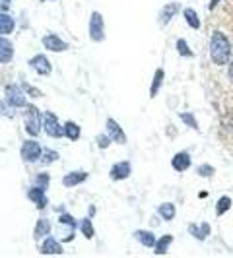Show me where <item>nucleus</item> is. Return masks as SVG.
Masks as SVG:
<instances>
[{
  "instance_id": "1",
  "label": "nucleus",
  "mask_w": 233,
  "mask_h": 258,
  "mask_svg": "<svg viewBox=\"0 0 233 258\" xmlns=\"http://www.w3.org/2000/svg\"><path fill=\"white\" fill-rule=\"evenodd\" d=\"M210 60L218 66L227 64L231 60V43L220 29H214L210 35Z\"/></svg>"
},
{
  "instance_id": "2",
  "label": "nucleus",
  "mask_w": 233,
  "mask_h": 258,
  "mask_svg": "<svg viewBox=\"0 0 233 258\" xmlns=\"http://www.w3.org/2000/svg\"><path fill=\"white\" fill-rule=\"evenodd\" d=\"M41 122H43V113L39 111V107H35L33 103H27L24 107V126L29 136H39L41 130Z\"/></svg>"
},
{
  "instance_id": "3",
  "label": "nucleus",
  "mask_w": 233,
  "mask_h": 258,
  "mask_svg": "<svg viewBox=\"0 0 233 258\" xmlns=\"http://www.w3.org/2000/svg\"><path fill=\"white\" fill-rule=\"evenodd\" d=\"M88 33H90V39L93 41V43H101V41H105V20L99 12H91Z\"/></svg>"
},
{
  "instance_id": "4",
  "label": "nucleus",
  "mask_w": 233,
  "mask_h": 258,
  "mask_svg": "<svg viewBox=\"0 0 233 258\" xmlns=\"http://www.w3.org/2000/svg\"><path fill=\"white\" fill-rule=\"evenodd\" d=\"M43 126H45L47 136H51V138H63L65 136V126H61L59 116L54 115L52 111L43 113Z\"/></svg>"
},
{
  "instance_id": "5",
  "label": "nucleus",
  "mask_w": 233,
  "mask_h": 258,
  "mask_svg": "<svg viewBox=\"0 0 233 258\" xmlns=\"http://www.w3.org/2000/svg\"><path fill=\"white\" fill-rule=\"evenodd\" d=\"M4 93H6V101L10 107H26L27 99H26V91L22 90L20 86L16 84H8L4 88Z\"/></svg>"
},
{
  "instance_id": "6",
  "label": "nucleus",
  "mask_w": 233,
  "mask_h": 258,
  "mask_svg": "<svg viewBox=\"0 0 233 258\" xmlns=\"http://www.w3.org/2000/svg\"><path fill=\"white\" fill-rule=\"evenodd\" d=\"M20 154H22V159H24V161H27V163H35V161L41 159L43 148H41V144L35 142V140H26V142L22 144Z\"/></svg>"
},
{
  "instance_id": "7",
  "label": "nucleus",
  "mask_w": 233,
  "mask_h": 258,
  "mask_svg": "<svg viewBox=\"0 0 233 258\" xmlns=\"http://www.w3.org/2000/svg\"><path fill=\"white\" fill-rule=\"evenodd\" d=\"M105 132L109 134V138L113 140L115 144H127V134H125V130L123 126L116 122L115 118H107V124H105Z\"/></svg>"
},
{
  "instance_id": "8",
  "label": "nucleus",
  "mask_w": 233,
  "mask_h": 258,
  "mask_svg": "<svg viewBox=\"0 0 233 258\" xmlns=\"http://www.w3.org/2000/svg\"><path fill=\"white\" fill-rule=\"evenodd\" d=\"M41 43H43V47H45L47 51H51V52H65L70 49V45H68L66 41H63L59 35H54V33H47Z\"/></svg>"
},
{
  "instance_id": "9",
  "label": "nucleus",
  "mask_w": 233,
  "mask_h": 258,
  "mask_svg": "<svg viewBox=\"0 0 233 258\" xmlns=\"http://www.w3.org/2000/svg\"><path fill=\"white\" fill-rule=\"evenodd\" d=\"M130 175H132L130 161H116L115 165L111 167V171H109L111 181H125V179H129Z\"/></svg>"
},
{
  "instance_id": "10",
  "label": "nucleus",
  "mask_w": 233,
  "mask_h": 258,
  "mask_svg": "<svg viewBox=\"0 0 233 258\" xmlns=\"http://www.w3.org/2000/svg\"><path fill=\"white\" fill-rule=\"evenodd\" d=\"M29 66H31L37 74H41V76H51V72H52V66L45 54H35L33 58H29Z\"/></svg>"
},
{
  "instance_id": "11",
  "label": "nucleus",
  "mask_w": 233,
  "mask_h": 258,
  "mask_svg": "<svg viewBox=\"0 0 233 258\" xmlns=\"http://www.w3.org/2000/svg\"><path fill=\"white\" fill-rule=\"evenodd\" d=\"M179 10H181V4L179 2H169V4H165L163 8H161V12H159V26H167L169 22L179 14Z\"/></svg>"
},
{
  "instance_id": "12",
  "label": "nucleus",
  "mask_w": 233,
  "mask_h": 258,
  "mask_svg": "<svg viewBox=\"0 0 233 258\" xmlns=\"http://www.w3.org/2000/svg\"><path fill=\"white\" fill-rule=\"evenodd\" d=\"M27 198L35 204V206L39 208V210H45L47 208V204H49V200H47V196H45V190L41 188V186H33V188H29L27 190Z\"/></svg>"
},
{
  "instance_id": "13",
  "label": "nucleus",
  "mask_w": 233,
  "mask_h": 258,
  "mask_svg": "<svg viewBox=\"0 0 233 258\" xmlns=\"http://www.w3.org/2000/svg\"><path fill=\"white\" fill-rule=\"evenodd\" d=\"M14 58V45L8 37L0 35V64H8Z\"/></svg>"
},
{
  "instance_id": "14",
  "label": "nucleus",
  "mask_w": 233,
  "mask_h": 258,
  "mask_svg": "<svg viewBox=\"0 0 233 258\" xmlns=\"http://www.w3.org/2000/svg\"><path fill=\"white\" fill-rule=\"evenodd\" d=\"M41 252H43V254H63V252H65V248H63V245H61L54 237L47 235V237H45V241L41 243Z\"/></svg>"
},
{
  "instance_id": "15",
  "label": "nucleus",
  "mask_w": 233,
  "mask_h": 258,
  "mask_svg": "<svg viewBox=\"0 0 233 258\" xmlns=\"http://www.w3.org/2000/svg\"><path fill=\"white\" fill-rule=\"evenodd\" d=\"M193 165V159H191V155L187 154V152H179V154L173 155V159H171V167L175 169V171H187V169Z\"/></svg>"
},
{
  "instance_id": "16",
  "label": "nucleus",
  "mask_w": 233,
  "mask_h": 258,
  "mask_svg": "<svg viewBox=\"0 0 233 258\" xmlns=\"http://www.w3.org/2000/svg\"><path fill=\"white\" fill-rule=\"evenodd\" d=\"M84 181H88V173L86 171H72V173H68V175L63 177V186L72 188V186L82 184Z\"/></svg>"
},
{
  "instance_id": "17",
  "label": "nucleus",
  "mask_w": 233,
  "mask_h": 258,
  "mask_svg": "<svg viewBox=\"0 0 233 258\" xmlns=\"http://www.w3.org/2000/svg\"><path fill=\"white\" fill-rule=\"evenodd\" d=\"M134 239L142 246H148V248H154L155 241H157L154 233L148 231V229H136V231H134Z\"/></svg>"
},
{
  "instance_id": "18",
  "label": "nucleus",
  "mask_w": 233,
  "mask_h": 258,
  "mask_svg": "<svg viewBox=\"0 0 233 258\" xmlns=\"http://www.w3.org/2000/svg\"><path fill=\"white\" fill-rule=\"evenodd\" d=\"M163 80H165V70L163 68H157L154 74V80H152V86H150V97L152 99L159 93L161 86H163Z\"/></svg>"
},
{
  "instance_id": "19",
  "label": "nucleus",
  "mask_w": 233,
  "mask_h": 258,
  "mask_svg": "<svg viewBox=\"0 0 233 258\" xmlns=\"http://www.w3.org/2000/svg\"><path fill=\"white\" fill-rule=\"evenodd\" d=\"M210 223H202V225H194V223H191L189 225V233L193 235V237H196L198 241H206V237L210 235Z\"/></svg>"
},
{
  "instance_id": "20",
  "label": "nucleus",
  "mask_w": 233,
  "mask_h": 258,
  "mask_svg": "<svg viewBox=\"0 0 233 258\" xmlns=\"http://www.w3.org/2000/svg\"><path fill=\"white\" fill-rule=\"evenodd\" d=\"M14 29H16V22L12 16L0 12V35H10Z\"/></svg>"
},
{
  "instance_id": "21",
  "label": "nucleus",
  "mask_w": 233,
  "mask_h": 258,
  "mask_svg": "<svg viewBox=\"0 0 233 258\" xmlns=\"http://www.w3.org/2000/svg\"><path fill=\"white\" fill-rule=\"evenodd\" d=\"M157 214H159V218H161V220L171 221V220H175L177 208H175V204H171V202H163V204H159V206H157Z\"/></svg>"
},
{
  "instance_id": "22",
  "label": "nucleus",
  "mask_w": 233,
  "mask_h": 258,
  "mask_svg": "<svg viewBox=\"0 0 233 258\" xmlns=\"http://www.w3.org/2000/svg\"><path fill=\"white\" fill-rule=\"evenodd\" d=\"M51 233V221L49 220H37V223H35V229H33V237H35V241H39V239H45L47 235Z\"/></svg>"
},
{
  "instance_id": "23",
  "label": "nucleus",
  "mask_w": 233,
  "mask_h": 258,
  "mask_svg": "<svg viewBox=\"0 0 233 258\" xmlns=\"http://www.w3.org/2000/svg\"><path fill=\"white\" fill-rule=\"evenodd\" d=\"M171 243H173V235H163V237H159L154 245V252L155 254H165L169 250V245H171Z\"/></svg>"
},
{
  "instance_id": "24",
  "label": "nucleus",
  "mask_w": 233,
  "mask_h": 258,
  "mask_svg": "<svg viewBox=\"0 0 233 258\" xmlns=\"http://www.w3.org/2000/svg\"><path fill=\"white\" fill-rule=\"evenodd\" d=\"M183 16H185L187 26L193 27V29H200V18H198V14L194 12L193 8H183Z\"/></svg>"
},
{
  "instance_id": "25",
  "label": "nucleus",
  "mask_w": 233,
  "mask_h": 258,
  "mask_svg": "<svg viewBox=\"0 0 233 258\" xmlns=\"http://www.w3.org/2000/svg\"><path fill=\"white\" fill-rule=\"evenodd\" d=\"M231 206H233L231 196H227V194H225V196H221L220 200L216 202V216L221 218L225 212H229V210H231Z\"/></svg>"
},
{
  "instance_id": "26",
  "label": "nucleus",
  "mask_w": 233,
  "mask_h": 258,
  "mask_svg": "<svg viewBox=\"0 0 233 258\" xmlns=\"http://www.w3.org/2000/svg\"><path fill=\"white\" fill-rule=\"evenodd\" d=\"M80 134H82V130H80V126H78L76 122L68 120V122L65 124V136L68 138V140L76 142V140H80Z\"/></svg>"
},
{
  "instance_id": "27",
  "label": "nucleus",
  "mask_w": 233,
  "mask_h": 258,
  "mask_svg": "<svg viewBox=\"0 0 233 258\" xmlns=\"http://www.w3.org/2000/svg\"><path fill=\"white\" fill-rule=\"evenodd\" d=\"M80 231H82V235H84L86 239H93L95 231H93V225H91L90 218H84V220L80 221Z\"/></svg>"
},
{
  "instance_id": "28",
  "label": "nucleus",
  "mask_w": 233,
  "mask_h": 258,
  "mask_svg": "<svg viewBox=\"0 0 233 258\" xmlns=\"http://www.w3.org/2000/svg\"><path fill=\"white\" fill-rule=\"evenodd\" d=\"M177 51H179V56H185V58H191V56H194L193 49L189 47V43L185 41V39H177Z\"/></svg>"
},
{
  "instance_id": "29",
  "label": "nucleus",
  "mask_w": 233,
  "mask_h": 258,
  "mask_svg": "<svg viewBox=\"0 0 233 258\" xmlns=\"http://www.w3.org/2000/svg\"><path fill=\"white\" fill-rule=\"evenodd\" d=\"M59 159V152H54V150H49V148H43V154H41V163L43 165H49L52 161H56Z\"/></svg>"
},
{
  "instance_id": "30",
  "label": "nucleus",
  "mask_w": 233,
  "mask_h": 258,
  "mask_svg": "<svg viewBox=\"0 0 233 258\" xmlns=\"http://www.w3.org/2000/svg\"><path fill=\"white\" fill-rule=\"evenodd\" d=\"M59 221H61V223H65V225H68V229H70V231H74L76 227H80V223H78L70 214H61V216H59Z\"/></svg>"
},
{
  "instance_id": "31",
  "label": "nucleus",
  "mask_w": 233,
  "mask_h": 258,
  "mask_svg": "<svg viewBox=\"0 0 233 258\" xmlns=\"http://www.w3.org/2000/svg\"><path fill=\"white\" fill-rule=\"evenodd\" d=\"M179 118H181L183 122L187 124V126H191V128L198 130V120L194 118L193 113H179Z\"/></svg>"
},
{
  "instance_id": "32",
  "label": "nucleus",
  "mask_w": 233,
  "mask_h": 258,
  "mask_svg": "<svg viewBox=\"0 0 233 258\" xmlns=\"http://www.w3.org/2000/svg\"><path fill=\"white\" fill-rule=\"evenodd\" d=\"M49 181H51L49 173H39L37 177H35V184H37V186H41L43 190H47V188H49Z\"/></svg>"
},
{
  "instance_id": "33",
  "label": "nucleus",
  "mask_w": 233,
  "mask_h": 258,
  "mask_svg": "<svg viewBox=\"0 0 233 258\" xmlns=\"http://www.w3.org/2000/svg\"><path fill=\"white\" fill-rule=\"evenodd\" d=\"M196 173H198L200 177H212V175L216 173V169L212 167V165H200V167L196 169Z\"/></svg>"
},
{
  "instance_id": "34",
  "label": "nucleus",
  "mask_w": 233,
  "mask_h": 258,
  "mask_svg": "<svg viewBox=\"0 0 233 258\" xmlns=\"http://www.w3.org/2000/svg\"><path fill=\"white\" fill-rule=\"evenodd\" d=\"M111 142H113V140L109 138V134H107V132H105V134H99V136H97V146H99L101 150H107Z\"/></svg>"
},
{
  "instance_id": "35",
  "label": "nucleus",
  "mask_w": 233,
  "mask_h": 258,
  "mask_svg": "<svg viewBox=\"0 0 233 258\" xmlns=\"http://www.w3.org/2000/svg\"><path fill=\"white\" fill-rule=\"evenodd\" d=\"M22 88H24V91H27V93H29L31 97H41V95H43L41 91H39V90H33V86H29V84H26V82H24V86H22Z\"/></svg>"
},
{
  "instance_id": "36",
  "label": "nucleus",
  "mask_w": 233,
  "mask_h": 258,
  "mask_svg": "<svg viewBox=\"0 0 233 258\" xmlns=\"http://www.w3.org/2000/svg\"><path fill=\"white\" fill-rule=\"evenodd\" d=\"M220 2H221V0H210V4H208V10H210V12H212V10H216Z\"/></svg>"
},
{
  "instance_id": "37",
  "label": "nucleus",
  "mask_w": 233,
  "mask_h": 258,
  "mask_svg": "<svg viewBox=\"0 0 233 258\" xmlns=\"http://www.w3.org/2000/svg\"><path fill=\"white\" fill-rule=\"evenodd\" d=\"M227 76H229L233 80V60L229 62V66H227Z\"/></svg>"
},
{
  "instance_id": "38",
  "label": "nucleus",
  "mask_w": 233,
  "mask_h": 258,
  "mask_svg": "<svg viewBox=\"0 0 233 258\" xmlns=\"http://www.w3.org/2000/svg\"><path fill=\"white\" fill-rule=\"evenodd\" d=\"M91 216H95V206H90V218Z\"/></svg>"
},
{
  "instance_id": "39",
  "label": "nucleus",
  "mask_w": 233,
  "mask_h": 258,
  "mask_svg": "<svg viewBox=\"0 0 233 258\" xmlns=\"http://www.w3.org/2000/svg\"><path fill=\"white\" fill-rule=\"evenodd\" d=\"M39 2H47V0H39Z\"/></svg>"
},
{
  "instance_id": "40",
  "label": "nucleus",
  "mask_w": 233,
  "mask_h": 258,
  "mask_svg": "<svg viewBox=\"0 0 233 258\" xmlns=\"http://www.w3.org/2000/svg\"><path fill=\"white\" fill-rule=\"evenodd\" d=\"M2 2H10V0H2Z\"/></svg>"
}]
</instances>
